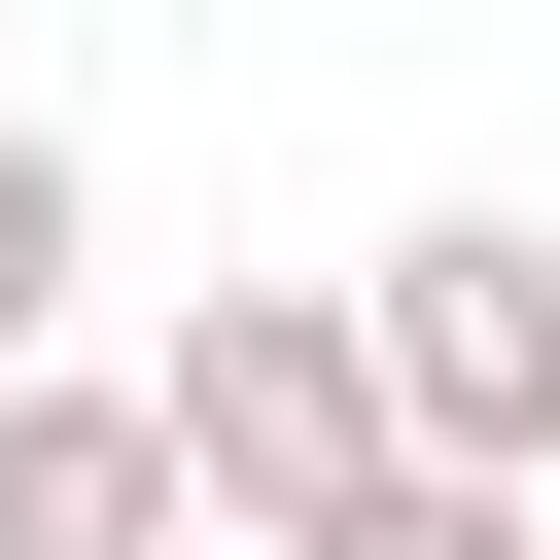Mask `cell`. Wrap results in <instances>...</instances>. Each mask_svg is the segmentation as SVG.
Segmentation results:
<instances>
[{
    "label": "cell",
    "mask_w": 560,
    "mask_h": 560,
    "mask_svg": "<svg viewBox=\"0 0 560 560\" xmlns=\"http://www.w3.org/2000/svg\"><path fill=\"white\" fill-rule=\"evenodd\" d=\"M140 420H175V490H210V560H315L420 420H385V315L350 280H175V350H140Z\"/></svg>",
    "instance_id": "1"
},
{
    "label": "cell",
    "mask_w": 560,
    "mask_h": 560,
    "mask_svg": "<svg viewBox=\"0 0 560 560\" xmlns=\"http://www.w3.org/2000/svg\"><path fill=\"white\" fill-rule=\"evenodd\" d=\"M350 315H385V420L455 490H560V210H385Z\"/></svg>",
    "instance_id": "2"
},
{
    "label": "cell",
    "mask_w": 560,
    "mask_h": 560,
    "mask_svg": "<svg viewBox=\"0 0 560 560\" xmlns=\"http://www.w3.org/2000/svg\"><path fill=\"white\" fill-rule=\"evenodd\" d=\"M0 560H210V490H175L140 350H35V385H0Z\"/></svg>",
    "instance_id": "3"
},
{
    "label": "cell",
    "mask_w": 560,
    "mask_h": 560,
    "mask_svg": "<svg viewBox=\"0 0 560 560\" xmlns=\"http://www.w3.org/2000/svg\"><path fill=\"white\" fill-rule=\"evenodd\" d=\"M70 280H105V175H70V140H35V105H0V385H35V350H70Z\"/></svg>",
    "instance_id": "4"
},
{
    "label": "cell",
    "mask_w": 560,
    "mask_h": 560,
    "mask_svg": "<svg viewBox=\"0 0 560 560\" xmlns=\"http://www.w3.org/2000/svg\"><path fill=\"white\" fill-rule=\"evenodd\" d=\"M315 560H560V490H455V455H385V490H350Z\"/></svg>",
    "instance_id": "5"
}]
</instances>
